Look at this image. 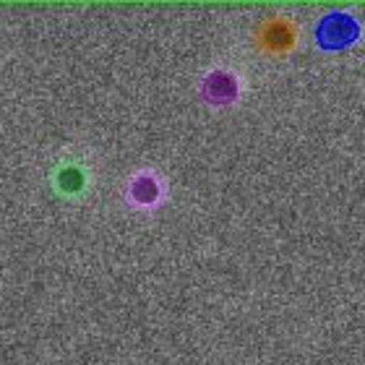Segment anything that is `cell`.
I'll return each instance as SVG.
<instances>
[{
  "label": "cell",
  "instance_id": "5",
  "mask_svg": "<svg viewBox=\"0 0 365 365\" xmlns=\"http://www.w3.org/2000/svg\"><path fill=\"white\" fill-rule=\"evenodd\" d=\"M297 45V26L289 19L274 16L256 29V47L264 55H284Z\"/></svg>",
  "mask_w": 365,
  "mask_h": 365
},
{
  "label": "cell",
  "instance_id": "4",
  "mask_svg": "<svg viewBox=\"0 0 365 365\" xmlns=\"http://www.w3.org/2000/svg\"><path fill=\"white\" fill-rule=\"evenodd\" d=\"M243 94V78L237 76V71L217 66L201 78V97L212 107H230L235 105Z\"/></svg>",
  "mask_w": 365,
  "mask_h": 365
},
{
  "label": "cell",
  "instance_id": "2",
  "mask_svg": "<svg viewBox=\"0 0 365 365\" xmlns=\"http://www.w3.org/2000/svg\"><path fill=\"white\" fill-rule=\"evenodd\" d=\"M363 26L352 14L347 11H331L316 24V45L329 53H339L347 50L360 39Z\"/></svg>",
  "mask_w": 365,
  "mask_h": 365
},
{
  "label": "cell",
  "instance_id": "3",
  "mask_svg": "<svg viewBox=\"0 0 365 365\" xmlns=\"http://www.w3.org/2000/svg\"><path fill=\"white\" fill-rule=\"evenodd\" d=\"M168 198V182L162 180L154 170H138L125 185V201L138 212H152Z\"/></svg>",
  "mask_w": 365,
  "mask_h": 365
},
{
  "label": "cell",
  "instance_id": "1",
  "mask_svg": "<svg viewBox=\"0 0 365 365\" xmlns=\"http://www.w3.org/2000/svg\"><path fill=\"white\" fill-rule=\"evenodd\" d=\"M91 168L81 157H63L50 170V188L58 198L66 201H81L91 190Z\"/></svg>",
  "mask_w": 365,
  "mask_h": 365
}]
</instances>
